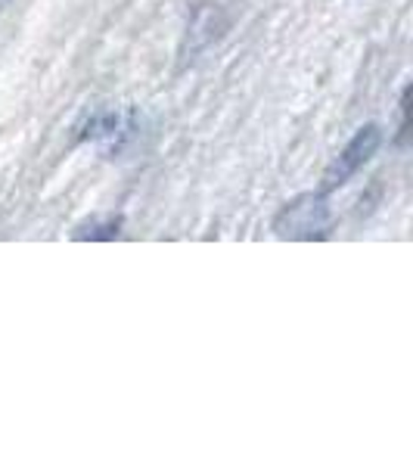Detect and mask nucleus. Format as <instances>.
I'll use <instances>...</instances> for the list:
<instances>
[{
  "label": "nucleus",
  "mask_w": 413,
  "mask_h": 466,
  "mask_svg": "<svg viewBox=\"0 0 413 466\" xmlns=\"http://www.w3.org/2000/svg\"><path fill=\"white\" fill-rule=\"evenodd\" d=\"M333 228V208L327 193H302L277 212L274 233L280 239H324Z\"/></svg>",
  "instance_id": "f257e3e1"
},
{
  "label": "nucleus",
  "mask_w": 413,
  "mask_h": 466,
  "mask_svg": "<svg viewBox=\"0 0 413 466\" xmlns=\"http://www.w3.org/2000/svg\"><path fill=\"white\" fill-rule=\"evenodd\" d=\"M379 147H382V127L379 125L370 122V125L358 127L355 137L345 144L342 153L336 156V159L329 162V168L324 171V190H320V193L339 190V187L348 184V180L355 177L358 171L379 153Z\"/></svg>",
  "instance_id": "f03ea898"
},
{
  "label": "nucleus",
  "mask_w": 413,
  "mask_h": 466,
  "mask_svg": "<svg viewBox=\"0 0 413 466\" xmlns=\"http://www.w3.org/2000/svg\"><path fill=\"white\" fill-rule=\"evenodd\" d=\"M122 228H125L122 215H100L78 224L72 230V239H78V243H109V239L122 237Z\"/></svg>",
  "instance_id": "7ed1b4c3"
},
{
  "label": "nucleus",
  "mask_w": 413,
  "mask_h": 466,
  "mask_svg": "<svg viewBox=\"0 0 413 466\" xmlns=\"http://www.w3.org/2000/svg\"><path fill=\"white\" fill-rule=\"evenodd\" d=\"M116 131H118V116H116V112H96V116L87 118L85 131H81V140L112 137Z\"/></svg>",
  "instance_id": "20e7f679"
},
{
  "label": "nucleus",
  "mask_w": 413,
  "mask_h": 466,
  "mask_svg": "<svg viewBox=\"0 0 413 466\" xmlns=\"http://www.w3.org/2000/svg\"><path fill=\"white\" fill-rule=\"evenodd\" d=\"M0 4H6V0H0Z\"/></svg>",
  "instance_id": "39448f33"
}]
</instances>
